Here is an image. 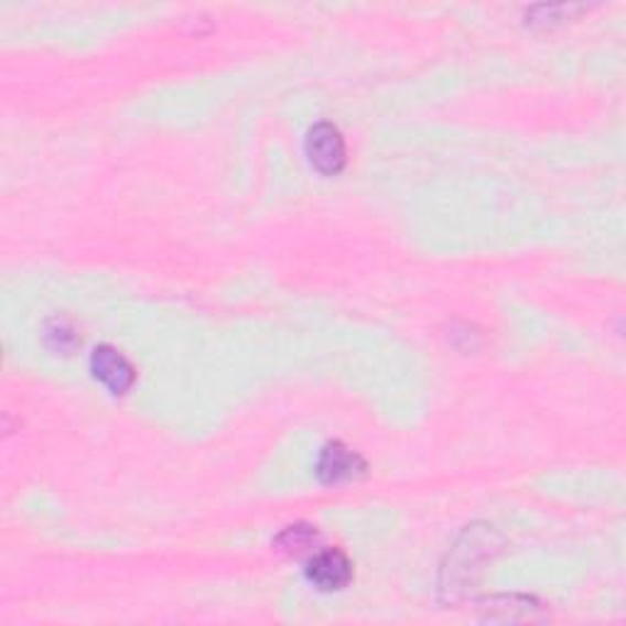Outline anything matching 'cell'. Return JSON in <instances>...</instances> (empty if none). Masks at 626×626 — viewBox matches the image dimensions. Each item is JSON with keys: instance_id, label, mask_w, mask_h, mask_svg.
I'll list each match as a JSON object with an SVG mask.
<instances>
[{"instance_id": "6da1fadb", "label": "cell", "mask_w": 626, "mask_h": 626, "mask_svg": "<svg viewBox=\"0 0 626 626\" xmlns=\"http://www.w3.org/2000/svg\"><path fill=\"white\" fill-rule=\"evenodd\" d=\"M501 546H505L501 536L487 524L467 527L441 568L439 587L443 602H449V605L463 602L467 592L477 585L479 575H483V565H487L501 551Z\"/></svg>"}, {"instance_id": "7a4b0ae2", "label": "cell", "mask_w": 626, "mask_h": 626, "mask_svg": "<svg viewBox=\"0 0 626 626\" xmlns=\"http://www.w3.org/2000/svg\"><path fill=\"white\" fill-rule=\"evenodd\" d=\"M306 154L313 170L335 176L345 170L348 152H345V140L341 130L333 122H316L306 136Z\"/></svg>"}, {"instance_id": "3957f363", "label": "cell", "mask_w": 626, "mask_h": 626, "mask_svg": "<svg viewBox=\"0 0 626 626\" xmlns=\"http://www.w3.org/2000/svg\"><path fill=\"white\" fill-rule=\"evenodd\" d=\"M306 578L309 583L321 592H338L348 587L353 580V563L341 548H323V551L311 555L306 565Z\"/></svg>"}, {"instance_id": "277c9868", "label": "cell", "mask_w": 626, "mask_h": 626, "mask_svg": "<svg viewBox=\"0 0 626 626\" xmlns=\"http://www.w3.org/2000/svg\"><path fill=\"white\" fill-rule=\"evenodd\" d=\"M365 470H367V463L363 461V457L338 441L323 445L319 463H316V475L323 485L348 483V479L363 477Z\"/></svg>"}, {"instance_id": "5b68a950", "label": "cell", "mask_w": 626, "mask_h": 626, "mask_svg": "<svg viewBox=\"0 0 626 626\" xmlns=\"http://www.w3.org/2000/svg\"><path fill=\"white\" fill-rule=\"evenodd\" d=\"M94 377L100 379L114 395H126L136 385V367L128 363V357L118 353L110 345H100L91 355Z\"/></svg>"}, {"instance_id": "8992f818", "label": "cell", "mask_w": 626, "mask_h": 626, "mask_svg": "<svg viewBox=\"0 0 626 626\" xmlns=\"http://www.w3.org/2000/svg\"><path fill=\"white\" fill-rule=\"evenodd\" d=\"M536 600L524 595H499L483 602V617L489 622H527L539 617Z\"/></svg>"}, {"instance_id": "52a82bcc", "label": "cell", "mask_w": 626, "mask_h": 626, "mask_svg": "<svg viewBox=\"0 0 626 626\" xmlns=\"http://www.w3.org/2000/svg\"><path fill=\"white\" fill-rule=\"evenodd\" d=\"M321 533L316 527H309V524H296V527H289L274 539V548L284 555H301L311 551L313 546L319 543Z\"/></svg>"}, {"instance_id": "ba28073f", "label": "cell", "mask_w": 626, "mask_h": 626, "mask_svg": "<svg viewBox=\"0 0 626 626\" xmlns=\"http://www.w3.org/2000/svg\"><path fill=\"white\" fill-rule=\"evenodd\" d=\"M583 6H536L527 13V22L531 28H553L555 22H563L570 13H580Z\"/></svg>"}, {"instance_id": "9c48e42d", "label": "cell", "mask_w": 626, "mask_h": 626, "mask_svg": "<svg viewBox=\"0 0 626 626\" xmlns=\"http://www.w3.org/2000/svg\"><path fill=\"white\" fill-rule=\"evenodd\" d=\"M44 338H47L52 350H60V353H69L72 348H76V343H78L74 328L64 319H52L47 323V331H44Z\"/></svg>"}]
</instances>
